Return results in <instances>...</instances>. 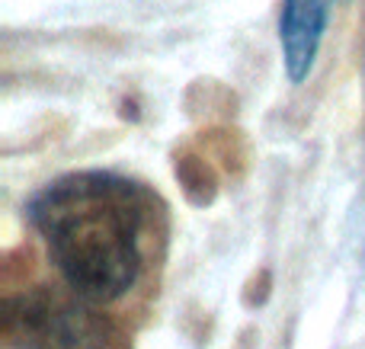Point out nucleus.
<instances>
[{
    "label": "nucleus",
    "mask_w": 365,
    "mask_h": 349,
    "mask_svg": "<svg viewBox=\"0 0 365 349\" xmlns=\"http://www.w3.org/2000/svg\"><path fill=\"white\" fill-rule=\"evenodd\" d=\"M26 215L74 298L109 305L141 279L151 202L138 183L103 170L68 173L42 186Z\"/></svg>",
    "instance_id": "f257e3e1"
},
{
    "label": "nucleus",
    "mask_w": 365,
    "mask_h": 349,
    "mask_svg": "<svg viewBox=\"0 0 365 349\" xmlns=\"http://www.w3.org/2000/svg\"><path fill=\"white\" fill-rule=\"evenodd\" d=\"M343 0H282L279 10V45L282 68L292 83H304L317 61L324 32L330 26V10Z\"/></svg>",
    "instance_id": "7ed1b4c3"
},
{
    "label": "nucleus",
    "mask_w": 365,
    "mask_h": 349,
    "mask_svg": "<svg viewBox=\"0 0 365 349\" xmlns=\"http://www.w3.org/2000/svg\"><path fill=\"white\" fill-rule=\"evenodd\" d=\"M6 340L13 349H103V324L55 292H29L6 301Z\"/></svg>",
    "instance_id": "f03ea898"
}]
</instances>
